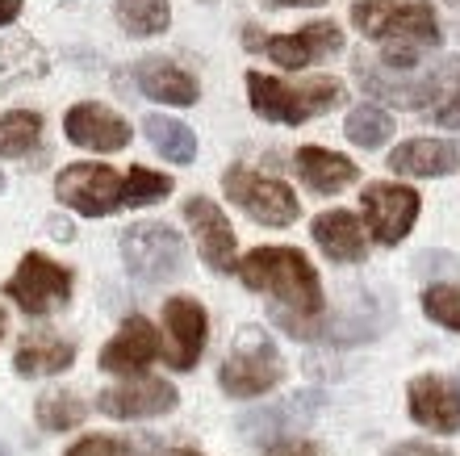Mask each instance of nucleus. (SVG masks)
Returning <instances> with one entry per match:
<instances>
[{
  "label": "nucleus",
  "mask_w": 460,
  "mask_h": 456,
  "mask_svg": "<svg viewBox=\"0 0 460 456\" xmlns=\"http://www.w3.org/2000/svg\"><path fill=\"white\" fill-rule=\"evenodd\" d=\"M239 281L277 301L272 318L293 339H310L318 331L314 323L327 310L323 281H318V268L297 247H255V252H247L239 260Z\"/></svg>",
  "instance_id": "obj_1"
},
{
  "label": "nucleus",
  "mask_w": 460,
  "mask_h": 456,
  "mask_svg": "<svg viewBox=\"0 0 460 456\" xmlns=\"http://www.w3.org/2000/svg\"><path fill=\"white\" fill-rule=\"evenodd\" d=\"M351 22L364 38L385 47L389 67H414L423 50L439 47L436 9L423 0H356Z\"/></svg>",
  "instance_id": "obj_2"
},
{
  "label": "nucleus",
  "mask_w": 460,
  "mask_h": 456,
  "mask_svg": "<svg viewBox=\"0 0 460 456\" xmlns=\"http://www.w3.org/2000/svg\"><path fill=\"white\" fill-rule=\"evenodd\" d=\"M247 96H252V109L260 118L302 126V121L331 113L340 105L343 85L331 80V76H318V80H305V85H285V80H272L264 72H247Z\"/></svg>",
  "instance_id": "obj_3"
},
{
  "label": "nucleus",
  "mask_w": 460,
  "mask_h": 456,
  "mask_svg": "<svg viewBox=\"0 0 460 456\" xmlns=\"http://www.w3.org/2000/svg\"><path fill=\"white\" fill-rule=\"evenodd\" d=\"M280 377H285V361L272 335L264 326H243L218 369V385L230 398H260L272 385H280Z\"/></svg>",
  "instance_id": "obj_4"
},
{
  "label": "nucleus",
  "mask_w": 460,
  "mask_h": 456,
  "mask_svg": "<svg viewBox=\"0 0 460 456\" xmlns=\"http://www.w3.org/2000/svg\"><path fill=\"white\" fill-rule=\"evenodd\" d=\"M222 189L243 214L264 222V227H289L302 214V201H297V192L289 184L247 168V164H234V168L222 172Z\"/></svg>",
  "instance_id": "obj_5"
},
{
  "label": "nucleus",
  "mask_w": 460,
  "mask_h": 456,
  "mask_svg": "<svg viewBox=\"0 0 460 456\" xmlns=\"http://www.w3.org/2000/svg\"><path fill=\"white\" fill-rule=\"evenodd\" d=\"M121 260L143 285H164L184 268V243L181 235L164 222H138L121 235Z\"/></svg>",
  "instance_id": "obj_6"
},
{
  "label": "nucleus",
  "mask_w": 460,
  "mask_h": 456,
  "mask_svg": "<svg viewBox=\"0 0 460 456\" xmlns=\"http://www.w3.org/2000/svg\"><path fill=\"white\" fill-rule=\"evenodd\" d=\"M4 298H13L25 314H38V318L55 314L72 298V273L63 264H55L50 255L30 252V255H22L17 273L4 281Z\"/></svg>",
  "instance_id": "obj_7"
},
{
  "label": "nucleus",
  "mask_w": 460,
  "mask_h": 456,
  "mask_svg": "<svg viewBox=\"0 0 460 456\" xmlns=\"http://www.w3.org/2000/svg\"><path fill=\"white\" fill-rule=\"evenodd\" d=\"M55 192L63 197V205H72L75 214L105 218L126 205V176H118L105 164H72V168L59 172Z\"/></svg>",
  "instance_id": "obj_8"
},
{
  "label": "nucleus",
  "mask_w": 460,
  "mask_h": 456,
  "mask_svg": "<svg viewBox=\"0 0 460 456\" xmlns=\"http://www.w3.org/2000/svg\"><path fill=\"white\" fill-rule=\"evenodd\" d=\"M318 407H323L318 394H293V398H280V402H264L260 410H247L239 419V435L247 444L277 448L285 440H293L297 432H305L314 423Z\"/></svg>",
  "instance_id": "obj_9"
},
{
  "label": "nucleus",
  "mask_w": 460,
  "mask_h": 456,
  "mask_svg": "<svg viewBox=\"0 0 460 456\" xmlns=\"http://www.w3.org/2000/svg\"><path fill=\"white\" fill-rule=\"evenodd\" d=\"M360 201H364V222L373 230V239L385 243V247L406 239L414 227V218H419V192L406 189V184L376 181L364 189Z\"/></svg>",
  "instance_id": "obj_10"
},
{
  "label": "nucleus",
  "mask_w": 460,
  "mask_h": 456,
  "mask_svg": "<svg viewBox=\"0 0 460 456\" xmlns=\"http://www.w3.org/2000/svg\"><path fill=\"white\" fill-rule=\"evenodd\" d=\"M164 326H168V364L189 372L209 339V314L197 298H168L164 301Z\"/></svg>",
  "instance_id": "obj_11"
},
{
  "label": "nucleus",
  "mask_w": 460,
  "mask_h": 456,
  "mask_svg": "<svg viewBox=\"0 0 460 456\" xmlns=\"http://www.w3.org/2000/svg\"><path fill=\"white\" fill-rule=\"evenodd\" d=\"M97 407L110 419H159L176 410V385L164 377H138V381H121L97 394Z\"/></svg>",
  "instance_id": "obj_12"
},
{
  "label": "nucleus",
  "mask_w": 460,
  "mask_h": 456,
  "mask_svg": "<svg viewBox=\"0 0 460 456\" xmlns=\"http://www.w3.org/2000/svg\"><path fill=\"white\" fill-rule=\"evenodd\" d=\"M184 222L193 227L197 247L206 255V264L214 273H239V260H234V227L230 218L222 214L209 197H189L184 201Z\"/></svg>",
  "instance_id": "obj_13"
},
{
  "label": "nucleus",
  "mask_w": 460,
  "mask_h": 456,
  "mask_svg": "<svg viewBox=\"0 0 460 456\" xmlns=\"http://www.w3.org/2000/svg\"><path fill=\"white\" fill-rule=\"evenodd\" d=\"M343 47V30L335 22H310L305 30H297V34H272L264 38L268 59L280 63V67H289V72H297V67H310V63L318 59H331L335 50Z\"/></svg>",
  "instance_id": "obj_14"
},
{
  "label": "nucleus",
  "mask_w": 460,
  "mask_h": 456,
  "mask_svg": "<svg viewBox=\"0 0 460 456\" xmlns=\"http://www.w3.org/2000/svg\"><path fill=\"white\" fill-rule=\"evenodd\" d=\"M63 130H67V139H72L75 147L101 151V156H113L121 147H130V126H126V118H118L113 109L97 105V101H84V105L67 109Z\"/></svg>",
  "instance_id": "obj_15"
},
{
  "label": "nucleus",
  "mask_w": 460,
  "mask_h": 456,
  "mask_svg": "<svg viewBox=\"0 0 460 456\" xmlns=\"http://www.w3.org/2000/svg\"><path fill=\"white\" fill-rule=\"evenodd\" d=\"M411 419L431 432H460V385L448 377H414L411 389Z\"/></svg>",
  "instance_id": "obj_16"
},
{
  "label": "nucleus",
  "mask_w": 460,
  "mask_h": 456,
  "mask_svg": "<svg viewBox=\"0 0 460 456\" xmlns=\"http://www.w3.org/2000/svg\"><path fill=\"white\" fill-rule=\"evenodd\" d=\"M155 356H159L155 326L134 314V318H126V323L118 326V335L105 344V352H101V369L121 372V377H134V372H143Z\"/></svg>",
  "instance_id": "obj_17"
},
{
  "label": "nucleus",
  "mask_w": 460,
  "mask_h": 456,
  "mask_svg": "<svg viewBox=\"0 0 460 456\" xmlns=\"http://www.w3.org/2000/svg\"><path fill=\"white\" fill-rule=\"evenodd\" d=\"M389 168L398 176H448V172L460 168V143H448V139H411V143L394 147L389 156Z\"/></svg>",
  "instance_id": "obj_18"
},
{
  "label": "nucleus",
  "mask_w": 460,
  "mask_h": 456,
  "mask_svg": "<svg viewBox=\"0 0 460 456\" xmlns=\"http://www.w3.org/2000/svg\"><path fill=\"white\" fill-rule=\"evenodd\" d=\"M310 235L331 260H340V264H360L364 255H368V239H364V227L360 218L348 214V210H327V214H318L310 222Z\"/></svg>",
  "instance_id": "obj_19"
},
{
  "label": "nucleus",
  "mask_w": 460,
  "mask_h": 456,
  "mask_svg": "<svg viewBox=\"0 0 460 456\" xmlns=\"http://www.w3.org/2000/svg\"><path fill=\"white\" fill-rule=\"evenodd\" d=\"M134 80L143 88V96L164 101V105H197V80L172 59H143L134 67Z\"/></svg>",
  "instance_id": "obj_20"
},
{
  "label": "nucleus",
  "mask_w": 460,
  "mask_h": 456,
  "mask_svg": "<svg viewBox=\"0 0 460 456\" xmlns=\"http://www.w3.org/2000/svg\"><path fill=\"white\" fill-rule=\"evenodd\" d=\"M293 168H297V176H302L314 192H340V189H348V184L360 176L348 156L327 151V147H302L297 159H293Z\"/></svg>",
  "instance_id": "obj_21"
},
{
  "label": "nucleus",
  "mask_w": 460,
  "mask_h": 456,
  "mask_svg": "<svg viewBox=\"0 0 460 456\" xmlns=\"http://www.w3.org/2000/svg\"><path fill=\"white\" fill-rule=\"evenodd\" d=\"M431 121L460 130V59L439 63L431 76H423V101H419Z\"/></svg>",
  "instance_id": "obj_22"
},
{
  "label": "nucleus",
  "mask_w": 460,
  "mask_h": 456,
  "mask_svg": "<svg viewBox=\"0 0 460 456\" xmlns=\"http://www.w3.org/2000/svg\"><path fill=\"white\" fill-rule=\"evenodd\" d=\"M75 361V348L63 344L55 335H30L22 339V348L13 356V369L22 377H55V372H67Z\"/></svg>",
  "instance_id": "obj_23"
},
{
  "label": "nucleus",
  "mask_w": 460,
  "mask_h": 456,
  "mask_svg": "<svg viewBox=\"0 0 460 456\" xmlns=\"http://www.w3.org/2000/svg\"><path fill=\"white\" fill-rule=\"evenodd\" d=\"M143 130H146V139H151V147H155L164 159H172V164H193L197 159V134L189 130L184 121L151 113V118L143 121Z\"/></svg>",
  "instance_id": "obj_24"
},
{
  "label": "nucleus",
  "mask_w": 460,
  "mask_h": 456,
  "mask_svg": "<svg viewBox=\"0 0 460 456\" xmlns=\"http://www.w3.org/2000/svg\"><path fill=\"white\" fill-rule=\"evenodd\" d=\"M118 22L126 34L151 38L168 30L172 9H168V0H118Z\"/></svg>",
  "instance_id": "obj_25"
},
{
  "label": "nucleus",
  "mask_w": 460,
  "mask_h": 456,
  "mask_svg": "<svg viewBox=\"0 0 460 456\" xmlns=\"http://www.w3.org/2000/svg\"><path fill=\"white\" fill-rule=\"evenodd\" d=\"M42 139V118L30 113V109H13L0 118V156L4 159H17V156H30Z\"/></svg>",
  "instance_id": "obj_26"
},
{
  "label": "nucleus",
  "mask_w": 460,
  "mask_h": 456,
  "mask_svg": "<svg viewBox=\"0 0 460 456\" xmlns=\"http://www.w3.org/2000/svg\"><path fill=\"white\" fill-rule=\"evenodd\" d=\"M34 415H38V427H42V432H72V427L84 423L88 407L75 394H59V389H50V394L38 398Z\"/></svg>",
  "instance_id": "obj_27"
},
{
  "label": "nucleus",
  "mask_w": 460,
  "mask_h": 456,
  "mask_svg": "<svg viewBox=\"0 0 460 456\" xmlns=\"http://www.w3.org/2000/svg\"><path fill=\"white\" fill-rule=\"evenodd\" d=\"M343 134H348L356 147H364V151H376V147L394 134V118H389L385 109H376V105H356L348 113Z\"/></svg>",
  "instance_id": "obj_28"
},
{
  "label": "nucleus",
  "mask_w": 460,
  "mask_h": 456,
  "mask_svg": "<svg viewBox=\"0 0 460 456\" xmlns=\"http://www.w3.org/2000/svg\"><path fill=\"white\" fill-rule=\"evenodd\" d=\"M168 192H172V176H164V172L130 168V176H126V205H130V210L151 205V201H164Z\"/></svg>",
  "instance_id": "obj_29"
},
{
  "label": "nucleus",
  "mask_w": 460,
  "mask_h": 456,
  "mask_svg": "<svg viewBox=\"0 0 460 456\" xmlns=\"http://www.w3.org/2000/svg\"><path fill=\"white\" fill-rule=\"evenodd\" d=\"M423 310H427V318H436L439 326L460 331V285H431L423 293Z\"/></svg>",
  "instance_id": "obj_30"
},
{
  "label": "nucleus",
  "mask_w": 460,
  "mask_h": 456,
  "mask_svg": "<svg viewBox=\"0 0 460 456\" xmlns=\"http://www.w3.org/2000/svg\"><path fill=\"white\" fill-rule=\"evenodd\" d=\"M67 456H138L130 444H121V440H110V435H84V440H75L67 448Z\"/></svg>",
  "instance_id": "obj_31"
},
{
  "label": "nucleus",
  "mask_w": 460,
  "mask_h": 456,
  "mask_svg": "<svg viewBox=\"0 0 460 456\" xmlns=\"http://www.w3.org/2000/svg\"><path fill=\"white\" fill-rule=\"evenodd\" d=\"M385 456H452V452L448 448H436V444H423V440H411V444L389 448Z\"/></svg>",
  "instance_id": "obj_32"
},
{
  "label": "nucleus",
  "mask_w": 460,
  "mask_h": 456,
  "mask_svg": "<svg viewBox=\"0 0 460 456\" xmlns=\"http://www.w3.org/2000/svg\"><path fill=\"white\" fill-rule=\"evenodd\" d=\"M268 456H323L318 444H305V440H285V444L268 448Z\"/></svg>",
  "instance_id": "obj_33"
},
{
  "label": "nucleus",
  "mask_w": 460,
  "mask_h": 456,
  "mask_svg": "<svg viewBox=\"0 0 460 456\" xmlns=\"http://www.w3.org/2000/svg\"><path fill=\"white\" fill-rule=\"evenodd\" d=\"M264 9H318V4H327V0H260Z\"/></svg>",
  "instance_id": "obj_34"
},
{
  "label": "nucleus",
  "mask_w": 460,
  "mask_h": 456,
  "mask_svg": "<svg viewBox=\"0 0 460 456\" xmlns=\"http://www.w3.org/2000/svg\"><path fill=\"white\" fill-rule=\"evenodd\" d=\"M22 13V0H0V25H9Z\"/></svg>",
  "instance_id": "obj_35"
},
{
  "label": "nucleus",
  "mask_w": 460,
  "mask_h": 456,
  "mask_svg": "<svg viewBox=\"0 0 460 456\" xmlns=\"http://www.w3.org/2000/svg\"><path fill=\"white\" fill-rule=\"evenodd\" d=\"M168 456H201L197 448H176V452H168Z\"/></svg>",
  "instance_id": "obj_36"
},
{
  "label": "nucleus",
  "mask_w": 460,
  "mask_h": 456,
  "mask_svg": "<svg viewBox=\"0 0 460 456\" xmlns=\"http://www.w3.org/2000/svg\"><path fill=\"white\" fill-rule=\"evenodd\" d=\"M0 335H4V314H0Z\"/></svg>",
  "instance_id": "obj_37"
},
{
  "label": "nucleus",
  "mask_w": 460,
  "mask_h": 456,
  "mask_svg": "<svg viewBox=\"0 0 460 456\" xmlns=\"http://www.w3.org/2000/svg\"><path fill=\"white\" fill-rule=\"evenodd\" d=\"M0 189H4V176H0Z\"/></svg>",
  "instance_id": "obj_38"
}]
</instances>
